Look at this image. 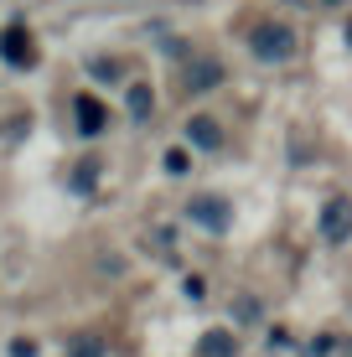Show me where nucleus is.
<instances>
[{"mask_svg":"<svg viewBox=\"0 0 352 357\" xmlns=\"http://www.w3.org/2000/svg\"><path fill=\"white\" fill-rule=\"evenodd\" d=\"M347 42H352V26H347Z\"/></svg>","mask_w":352,"mask_h":357,"instance_id":"obj_16","label":"nucleus"},{"mask_svg":"<svg viewBox=\"0 0 352 357\" xmlns=\"http://www.w3.org/2000/svg\"><path fill=\"white\" fill-rule=\"evenodd\" d=\"M197 352H202V357H234V352H238V337H234L228 326H213V331H202Z\"/></svg>","mask_w":352,"mask_h":357,"instance_id":"obj_8","label":"nucleus"},{"mask_svg":"<svg viewBox=\"0 0 352 357\" xmlns=\"http://www.w3.org/2000/svg\"><path fill=\"white\" fill-rule=\"evenodd\" d=\"M249 47L259 63H290V52H296V31L280 26V21H259V26L249 31Z\"/></svg>","mask_w":352,"mask_h":357,"instance_id":"obj_1","label":"nucleus"},{"mask_svg":"<svg viewBox=\"0 0 352 357\" xmlns=\"http://www.w3.org/2000/svg\"><path fill=\"white\" fill-rule=\"evenodd\" d=\"M0 57H6L10 68H36V47H31V31L21 26V21H16V26H6V31H0Z\"/></svg>","mask_w":352,"mask_h":357,"instance_id":"obj_3","label":"nucleus"},{"mask_svg":"<svg viewBox=\"0 0 352 357\" xmlns=\"http://www.w3.org/2000/svg\"><path fill=\"white\" fill-rule=\"evenodd\" d=\"M104 352H109V342L93 337V331H78V337L68 342V357H104Z\"/></svg>","mask_w":352,"mask_h":357,"instance_id":"obj_10","label":"nucleus"},{"mask_svg":"<svg viewBox=\"0 0 352 357\" xmlns=\"http://www.w3.org/2000/svg\"><path fill=\"white\" fill-rule=\"evenodd\" d=\"M89 73H93V78H119V63H114V57H93Z\"/></svg>","mask_w":352,"mask_h":357,"instance_id":"obj_12","label":"nucleus"},{"mask_svg":"<svg viewBox=\"0 0 352 357\" xmlns=\"http://www.w3.org/2000/svg\"><path fill=\"white\" fill-rule=\"evenodd\" d=\"M187 213H192V223L208 228V233H228L234 228V202H228V197H192Z\"/></svg>","mask_w":352,"mask_h":357,"instance_id":"obj_2","label":"nucleus"},{"mask_svg":"<svg viewBox=\"0 0 352 357\" xmlns=\"http://www.w3.org/2000/svg\"><path fill=\"white\" fill-rule=\"evenodd\" d=\"M321 6H342V0H321Z\"/></svg>","mask_w":352,"mask_h":357,"instance_id":"obj_15","label":"nucleus"},{"mask_svg":"<svg viewBox=\"0 0 352 357\" xmlns=\"http://www.w3.org/2000/svg\"><path fill=\"white\" fill-rule=\"evenodd\" d=\"M187 140L197 145V151H217V145H223V125L208 119V114H192L187 119Z\"/></svg>","mask_w":352,"mask_h":357,"instance_id":"obj_7","label":"nucleus"},{"mask_svg":"<svg viewBox=\"0 0 352 357\" xmlns=\"http://www.w3.org/2000/svg\"><path fill=\"white\" fill-rule=\"evenodd\" d=\"M10 357H36V342H26V337L10 342Z\"/></svg>","mask_w":352,"mask_h":357,"instance_id":"obj_14","label":"nucleus"},{"mask_svg":"<svg viewBox=\"0 0 352 357\" xmlns=\"http://www.w3.org/2000/svg\"><path fill=\"white\" fill-rule=\"evenodd\" d=\"M217 83H223V63H217V57H192V68H187V93H213Z\"/></svg>","mask_w":352,"mask_h":357,"instance_id":"obj_5","label":"nucleus"},{"mask_svg":"<svg viewBox=\"0 0 352 357\" xmlns=\"http://www.w3.org/2000/svg\"><path fill=\"white\" fill-rule=\"evenodd\" d=\"M72 109H78V135H104L109 130V114H104V104L93 93H78Z\"/></svg>","mask_w":352,"mask_h":357,"instance_id":"obj_6","label":"nucleus"},{"mask_svg":"<svg viewBox=\"0 0 352 357\" xmlns=\"http://www.w3.org/2000/svg\"><path fill=\"white\" fill-rule=\"evenodd\" d=\"M187 151H166V171H171V176H187Z\"/></svg>","mask_w":352,"mask_h":357,"instance_id":"obj_13","label":"nucleus"},{"mask_svg":"<svg viewBox=\"0 0 352 357\" xmlns=\"http://www.w3.org/2000/svg\"><path fill=\"white\" fill-rule=\"evenodd\" d=\"M151 109H155V93H151V83H130V119H151Z\"/></svg>","mask_w":352,"mask_h":357,"instance_id":"obj_9","label":"nucleus"},{"mask_svg":"<svg viewBox=\"0 0 352 357\" xmlns=\"http://www.w3.org/2000/svg\"><path fill=\"white\" fill-rule=\"evenodd\" d=\"M321 238L326 243H347L352 238V202L347 197H332V202L321 207Z\"/></svg>","mask_w":352,"mask_h":357,"instance_id":"obj_4","label":"nucleus"},{"mask_svg":"<svg viewBox=\"0 0 352 357\" xmlns=\"http://www.w3.org/2000/svg\"><path fill=\"white\" fill-rule=\"evenodd\" d=\"M93 181H99V161H78L72 166V192H93Z\"/></svg>","mask_w":352,"mask_h":357,"instance_id":"obj_11","label":"nucleus"}]
</instances>
